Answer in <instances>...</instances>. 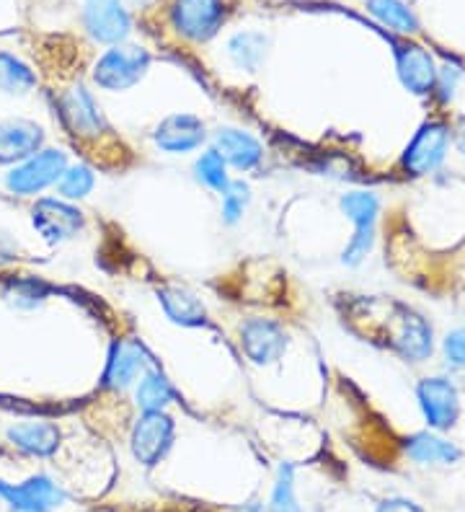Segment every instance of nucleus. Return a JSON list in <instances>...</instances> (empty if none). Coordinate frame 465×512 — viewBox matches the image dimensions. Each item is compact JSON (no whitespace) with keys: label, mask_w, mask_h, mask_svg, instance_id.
I'll list each match as a JSON object with an SVG mask.
<instances>
[{"label":"nucleus","mask_w":465,"mask_h":512,"mask_svg":"<svg viewBox=\"0 0 465 512\" xmlns=\"http://www.w3.org/2000/svg\"><path fill=\"white\" fill-rule=\"evenodd\" d=\"M341 210L354 223V236L349 241V246L344 249V264L354 267L360 264L367 256V251L372 249V241H375V220H378L380 202L375 194L370 192H349L341 197Z\"/></svg>","instance_id":"f257e3e1"},{"label":"nucleus","mask_w":465,"mask_h":512,"mask_svg":"<svg viewBox=\"0 0 465 512\" xmlns=\"http://www.w3.org/2000/svg\"><path fill=\"white\" fill-rule=\"evenodd\" d=\"M150 65V55L143 47H130V44H122V47H114V50L106 52L104 57L96 65V83L106 91H124V88L135 86L140 78L145 75Z\"/></svg>","instance_id":"f03ea898"},{"label":"nucleus","mask_w":465,"mask_h":512,"mask_svg":"<svg viewBox=\"0 0 465 512\" xmlns=\"http://www.w3.org/2000/svg\"><path fill=\"white\" fill-rule=\"evenodd\" d=\"M60 117L70 135L83 145L99 143L109 132L104 117L83 86H73L70 91H65V96L60 99Z\"/></svg>","instance_id":"7ed1b4c3"},{"label":"nucleus","mask_w":465,"mask_h":512,"mask_svg":"<svg viewBox=\"0 0 465 512\" xmlns=\"http://www.w3.org/2000/svg\"><path fill=\"white\" fill-rule=\"evenodd\" d=\"M65 169H68V158L62 150H42L37 156L26 158L21 166H16L8 174L6 184L16 194H37L60 182Z\"/></svg>","instance_id":"20e7f679"},{"label":"nucleus","mask_w":465,"mask_h":512,"mask_svg":"<svg viewBox=\"0 0 465 512\" xmlns=\"http://www.w3.org/2000/svg\"><path fill=\"white\" fill-rule=\"evenodd\" d=\"M447 143H450V130L445 122L432 119L422 130L416 132V138L403 153V171L409 176H427L432 174L442 161H445Z\"/></svg>","instance_id":"39448f33"},{"label":"nucleus","mask_w":465,"mask_h":512,"mask_svg":"<svg viewBox=\"0 0 465 512\" xmlns=\"http://www.w3.org/2000/svg\"><path fill=\"white\" fill-rule=\"evenodd\" d=\"M174 443V419L163 412H145L132 430V453L143 466H155Z\"/></svg>","instance_id":"423d86ee"},{"label":"nucleus","mask_w":465,"mask_h":512,"mask_svg":"<svg viewBox=\"0 0 465 512\" xmlns=\"http://www.w3.org/2000/svg\"><path fill=\"white\" fill-rule=\"evenodd\" d=\"M416 396H419V404H422L429 427L447 430V427L455 425V419L460 414V399L458 388L447 378H424L416 388Z\"/></svg>","instance_id":"0eeeda50"},{"label":"nucleus","mask_w":465,"mask_h":512,"mask_svg":"<svg viewBox=\"0 0 465 512\" xmlns=\"http://www.w3.org/2000/svg\"><path fill=\"white\" fill-rule=\"evenodd\" d=\"M0 497L13 507V510L47 512L52 507H60L68 500L65 492L47 476H31L24 484H6L0 481Z\"/></svg>","instance_id":"6e6552de"},{"label":"nucleus","mask_w":465,"mask_h":512,"mask_svg":"<svg viewBox=\"0 0 465 512\" xmlns=\"http://www.w3.org/2000/svg\"><path fill=\"white\" fill-rule=\"evenodd\" d=\"M223 21V3L220 0H176L174 24L184 37L194 42H205L217 32Z\"/></svg>","instance_id":"1a4fd4ad"},{"label":"nucleus","mask_w":465,"mask_h":512,"mask_svg":"<svg viewBox=\"0 0 465 512\" xmlns=\"http://www.w3.org/2000/svg\"><path fill=\"white\" fill-rule=\"evenodd\" d=\"M241 347L256 365H272L287 350L282 326L267 319H251L241 329Z\"/></svg>","instance_id":"9d476101"},{"label":"nucleus","mask_w":465,"mask_h":512,"mask_svg":"<svg viewBox=\"0 0 465 512\" xmlns=\"http://www.w3.org/2000/svg\"><path fill=\"white\" fill-rule=\"evenodd\" d=\"M391 342L411 363H422L432 355V329L419 313L401 308V316L391 329Z\"/></svg>","instance_id":"9b49d317"},{"label":"nucleus","mask_w":465,"mask_h":512,"mask_svg":"<svg viewBox=\"0 0 465 512\" xmlns=\"http://www.w3.org/2000/svg\"><path fill=\"white\" fill-rule=\"evenodd\" d=\"M34 228L47 241H68L83 228V215L60 200H39L34 207Z\"/></svg>","instance_id":"f8f14e48"},{"label":"nucleus","mask_w":465,"mask_h":512,"mask_svg":"<svg viewBox=\"0 0 465 512\" xmlns=\"http://www.w3.org/2000/svg\"><path fill=\"white\" fill-rule=\"evenodd\" d=\"M205 125L194 114H171L153 132L155 145L166 153H189L205 140Z\"/></svg>","instance_id":"ddd939ff"},{"label":"nucleus","mask_w":465,"mask_h":512,"mask_svg":"<svg viewBox=\"0 0 465 512\" xmlns=\"http://www.w3.org/2000/svg\"><path fill=\"white\" fill-rule=\"evenodd\" d=\"M86 26L99 42L117 44L130 34V16L119 0H86Z\"/></svg>","instance_id":"4468645a"},{"label":"nucleus","mask_w":465,"mask_h":512,"mask_svg":"<svg viewBox=\"0 0 465 512\" xmlns=\"http://www.w3.org/2000/svg\"><path fill=\"white\" fill-rule=\"evenodd\" d=\"M42 127L29 119H8L0 125V163H16L37 156Z\"/></svg>","instance_id":"2eb2a0df"},{"label":"nucleus","mask_w":465,"mask_h":512,"mask_svg":"<svg viewBox=\"0 0 465 512\" xmlns=\"http://www.w3.org/2000/svg\"><path fill=\"white\" fill-rule=\"evenodd\" d=\"M398 75H401L403 86L416 96L432 94L437 86V70H434L432 57L416 44L398 47Z\"/></svg>","instance_id":"dca6fc26"},{"label":"nucleus","mask_w":465,"mask_h":512,"mask_svg":"<svg viewBox=\"0 0 465 512\" xmlns=\"http://www.w3.org/2000/svg\"><path fill=\"white\" fill-rule=\"evenodd\" d=\"M148 360H145V350L137 342L122 339L114 342L112 352H109V363H106L104 386L106 388H127L135 383V378L145 370Z\"/></svg>","instance_id":"f3484780"},{"label":"nucleus","mask_w":465,"mask_h":512,"mask_svg":"<svg viewBox=\"0 0 465 512\" xmlns=\"http://www.w3.org/2000/svg\"><path fill=\"white\" fill-rule=\"evenodd\" d=\"M215 150L225 163H230L238 171L254 169L256 163L261 161V156H264L259 140L251 138L248 132L233 130V127H225V130L217 132Z\"/></svg>","instance_id":"a211bd4d"},{"label":"nucleus","mask_w":465,"mask_h":512,"mask_svg":"<svg viewBox=\"0 0 465 512\" xmlns=\"http://www.w3.org/2000/svg\"><path fill=\"white\" fill-rule=\"evenodd\" d=\"M8 440L29 456H52L60 443V430L52 422H26L11 427Z\"/></svg>","instance_id":"6ab92c4d"},{"label":"nucleus","mask_w":465,"mask_h":512,"mask_svg":"<svg viewBox=\"0 0 465 512\" xmlns=\"http://www.w3.org/2000/svg\"><path fill=\"white\" fill-rule=\"evenodd\" d=\"M161 303L166 308L168 319L181 326H199L205 324L207 311L202 306V300L192 293V290L181 288V285H166L161 288Z\"/></svg>","instance_id":"aec40b11"},{"label":"nucleus","mask_w":465,"mask_h":512,"mask_svg":"<svg viewBox=\"0 0 465 512\" xmlns=\"http://www.w3.org/2000/svg\"><path fill=\"white\" fill-rule=\"evenodd\" d=\"M406 453H409L411 461L422 463V466H450L460 458V450L455 445L434 438L429 432H419L411 440H406Z\"/></svg>","instance_id":"412c9836"},{"label":"nucleus","mask_w":465,"mask_h":512,"mask_svg":"<svg viewBox=\"0 0 465 512\" xmlns=\"http://www.w3.org/2000/svg\"><path fill=\"white\" fill-rule=\"evenodd\" d=\"M174 391L166 383V378L158 373H145L140 386H137V404L143 406L145 412H163V406L171 404Z\"/></svg>","instance_id":"4be33fe9"},{"label":"nucleus","mask_w":465,"mask_h":512,"mask_svg":"<svg viewBox=\"0 0 465 512\" xmlns=\"http://www.w3.org/2000/svg\"><path fill=\"white\" fill-rule=\"evenodd\" d=\"M225 166H228V163L220 158V153H217V150H207V153H202V156H199V161L194 163V174H197V179L205 184V187H210V189H215V192L223 194L230 184L228 174H225Z\"/></svg>","instance_id":"5701e85b"},{"label":"nucleus","mask_w":465,"mask_h":512,"mask_svg":"<svg viewBox=\"0 0 465 512\" xmlns=\"http://www.w3.org/2000/svg\"><path fill=\"white\" fill-rule=\"evenodd\" d=\"M31 86H34L31 70L24 63H19L16 57L0 55V91H6V94H26Z\"/></svg>","instance_id":"b1692460"},{"label":"nucleus","mask_w":465,"mask_h":512,"mask_svg":"<svg viewBox=\"0 0 465 512\" xmlns=\"http://www.w3.org/2000/svg\"><path fill=\"white\" fill-rule=\"evenodd\" d=\"M370 11L396 32H414L416 29V19L401 0H370Z\"/></svg>","instance_id":"393cba45"},{"label":"nucleus","mask_w":465,"mask_h":512,"mask_svg":"<svg viewBox=\"0 0 465 512\" xmlns=\"http://www.w3.org/2000/svg\"><path fill=\"white\" fill-rule=\"evenodd\" d=\"M264 47H267V39L261 34H238L233 42H230V55L241 68L256 70L259 63L264 60Z\"/></svg>","instance_id":"a878e982"},{"label":"nucleus","mask_w":465,"mask_h":512,"mask_svg":"<svg viewBox=\"0 0 465 512\" xmlns=\"http://www.w3.org/2000/svg\"><path fill=\"white\" fill-rule=\"evenodd\" d=\"M8 303H13L21 311H29V308H37L39 303H44L47 298V288L37 280H11L6 285Z\"/></svg>","instance_id":"bb28decb"},{"label":"nucleus","mask_w":465,"mask_h":512,"mask_svg":"<svg viewBox=\"0 0 465 512\" xmlns=\"http://www.w3.org/2000/svg\"><path fill=\"white\" fill-rule=\"evenodd\" d=\"M96 179H93V171L88 166H73V169H65V174L60 176L57 189L65 200H81L93 189Z\"/></svg>","instance_id":"cd10ccee"},{"label":"nucleus","mask_w":465,"mask_h":512,"mask_svg":"<svg viewBox=\"0 0 465 512\" xmlns=\"http://www.w3.org/2000/svg\"><path fill=\"white\" fill-rule=\"evenodd\" d=\"M272 512H300L298 500H295V487H292V469L282 466L279 481L272 494Z\"/></svg>","instance_id":"c85d7f7f"},{"label":"nucleus","mask_w":465,"mask_h":512,"mask_svg":"<svg viewBox=\"0 0 465 512\" xmlns=\"http://www.w3.org/2000/svg\"><path fill=\"white\" fill-rule=\"evenodd\" d=\"M248 205V187L243 182H230L223 192V218L225 223H236Z\"/></svg>","instance_id":"c756f323"},{"label":"nucleus","mask_w":465,"mask_h":512,"mask_svg":"<svg viewBox=\"0 0 465 512\" xmlns=\"http://www.w3.org/2000/svg\"><path fill=\"white\" fill-rule=\"evenodd\" d=\"M445 357L450 365H455V368H463L465 365V329H458V331H453V334H447Z\"/></svg>","instance_id":"7c9ffc66"},{"label":"nucleus","mask_w":465,"mask_h":512,"mask_svg":"<svg viewBox=\"0 0 465 512\" xmlns=\"http://www.w3.org/2000/svg\"><path fill=\"white\" fill-rule=\"evenodd\" d=\"M16 254H19V246H16V241H13L8 233H0V264H8L16 259Z\"/></svg>","instance_id":"2f4dec72"},{"label":"nucleus","mask_w":465,"mask_h":512,"mask_svg":"<svg viewBox=\"0 0 465 512\" xmlns=\"http://www.w3.org/2000/svg\"><path fill=\"white\" fill-rule=\"evenodd\" d=\"M378 512H422L409 500H388L378 507Z\"/></svg>","instance_id":"473e14b6"},{"label":"nucleus","mask_w":465,"mask_h":512,"mask_svg":"<svg viewBox=\"0 0 465 512\" xmlns=\"http://www.w3.org/2000/svg\"><path fill=\"white\" fill-rule=\"evenodd\" d=\"M458 145L465 150V119H460V125H458Z\"/></svg>","instance_id":"72a5a7b5"},{"label":"nucleus","mask_w":465,"mask_h":512,"mask_svg":"<svg viewBox=\"0 0 465 512\" xmlns=\"http://www.w3.org/2000/svg\"><path fill=\"white\" fill-rule=\"evenodd\" d=\"M88 512H119V510H112V507H96V510H88Z\"/></svg>","instance_id":"f704fd0d"},{"label":"nucleus","mask_w":465,"mask_h":512,"mask_svg":"<svg viewBox=\"0 0 465 512\" xmlns=\"http://www.w3.org/2000/svg\"><path fill=\"white\" fill-rule=\"evenodd\" d=\"M13 512H31V510H13Z\"/></svg>","instance_id":"c9c22d12"}]
</instances>
